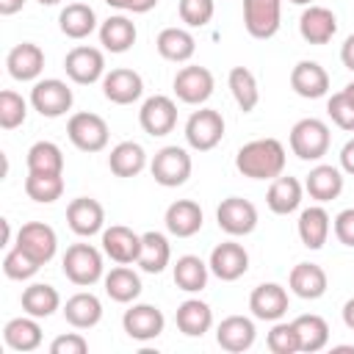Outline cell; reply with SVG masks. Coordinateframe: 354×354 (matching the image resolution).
Wrapping results in <instances>:
<instances>
[{
    "mask_svg": "<svg viewBox=\"0 0 354 354\" xmlns=\"http://www.w3.org/2000/svg\"><path fill=\"white\" fill-rule=\"evenodd\" d=\"M235 169L249 180H274L285 169V147L277 138H254L238 149Z\"/></svg>",
    "mask_w": 354,
    "mask_h": 354,
    "instance_id": "6da1fadb",
    "label": "cell"
},
{
    "mask_svg": "<svg viewBox=\"0 0 354 354\" xmlns=\"http://www.w3.org/2000/svg\"><path fill=\"white\" fill-rule=\"evenodd\" d=\"M290 149L296 158L301 160H321L329 149V127L326 122L321 119H299L293 127H290Z\"/></svg>",
    "mask_w": 354,
    "mask_h": 354,
    "instance_id": "7a4b0ae2",
    "label": "cell"
},
{
    "mask_svg": "<svg viewBox=\"0 0 354 354\" xmlns=\"http://www.w3.org/2000/svg\"><path fill=\"white\" fill-rule=\"evenodd\" d=\"M61 268L69 282L86 288L102 277V254L91 243H72L61 260Z\"/></svg>",
    "mask_w": 354,
    "mask_h": 354,
    "instance_id": "3957f363",
    "label": "cell"
},
{
    "mask_svg": "<svg viewBox=\"0 0 354 354\" xmlns=\"http://www.w3.org/2000/svg\"><path fill=\"white\" fill-rule=\"evenodd\" d=\"M66 136L80 152H100L108 147V124L91 111L72 113L66 122Z\"/></svg>",
    "mask_w": 354,
    "mask_h": 354,
    "instance_id": "277c9868",
    "label": "cell"
},
{
    "mask_svg": "<svg viewBox=\"0 0 354 354\" xmlns=\"http://www.w3.org/2000/svg\"><path fill=\"white\" fill-rule=\"evenodd\" d=\"M224 138V116L213 108H199L185 122V141L196 152L213 149Z\"/></svg>",
    "mask_w": 354,
    "mask_h": 354,
    "instance_id": "5b68a950",
    "label": "cell"
},
{
    "mask_svg": "<svg viewBox=\"0 0 354 354\" xmlns=\"http://www.w3.org/2000/svg\"><path fill=\"white\" fill-rule=\"evenodd\" d=\"M191 155L183 149V147H163L155 152L152 163H149V171L155 177V183H160L163 188H177L183 185L188 177H191Z\"/></svg>",
    "mask_w": 354,
    "mask_h": 354,
    "instance_id": "8992f818",
    "label": "cell"
},
{
    "mask_svg": "<svg viewBox=\"0 0 354 354\" xmlns=\"http://www.w3.org/2000/svg\"><path fill=\"white\" fill-rule=\"evenodd\" d=\"M75 97L72 88L58 80V77H47V80H36V86L30 88V105L33 111H39L47 119H58L72 108Z\"/></svg>",
    "mask_w": 354,
    "mask_h": 354,
    "instance_id": "52a82bcc",
    "label": "cell"
},
{
    "mask_svg": "<svg viewBox=\"0 0 354 354\" xmlns=\"http://www.w3.org/2000/svg\"><path fill=\"white\" fill-rule=\"evenodd\" d=\"M282 0H243V28L254 39H271L279 30Z\"/></svg>",
    "mask_w": 354,
    "mask_h": 354,
    "instance_id": "ba28073f",
    "label": "cell"
},
{
    "mask_svg": "<svg viewBox=\"0 0 354 354\" xmlns=\"http://www.w3.org/2000/svg\"><path fill=\"white\" fill-rule=\"evenodd\" d=\"M216 221L227 235H249L257 227V207L243 196H227L216 207Z\"/></svg>",
    "mask_w": 354,
    "mask_h": 354,
    "instance_id": "9c48e42d",
    "label": "cell"
},
{
    "mask_svg": "<svg viewBox=\"0 0 354 354\" xmlns=\"http://www.w3.org/2000/svg\"><path fill=\"white\" fill-rule=\"evenodd\" d=\"M64 69H66L69 80H75L80 86H88V83H97L100 77H105V58L97 47L80 44V47H72L66 53Z\"/></svg>",
    "mask_w": 354,
    "mask_h": 354,
    "instance_id": "30bf717a",
    "label": "cell"
},
{
    "mask_svg": "<svg viewBox=\"0 0 354 354\" xmlns=\"http://www.w3.org/2000/svg\"><path fill=\"white\" fill-rule=\"evenodd\" d=\"M174 94L185 105H202L213 94V72L207 66H183L174 75Z\"/></svg>",
    "mask_w": 354,
    "mask_h": 354,
    "instance_id": "8fae6325",
    "label": "cell"
},
{
    "mask_svg": "<svg viewBox=\"0 0 354 354\" xmlns=\"http://www.w3.org/2000/svg\"><path fill=\"white\" fill-rule=\"evenodd\" d=\"M17 246L44 266V263H50L55 257L58 238H55V230L50 224H44V221H28L17 232Z\"/></svg>",
    "mask_w": 354,
    "mask_h": 354,
    "instance_id": "7c38bea8",
    "label": "cell"
},
{
    "mask_svg": "<svg viewBox=\"0 0 354 354\" xmlns=\"http://www.w3.org/2000/svg\"><path fill=\"white\" fill-rule=\"evenodd\" d=\"M138 122L144 127V133L149 136H166L174 130L177 124V105L171 97L166 94H155L149 100H144L141 111H138Z\"/></svg>",
    "mask_w": 354,
    "mask_h": 354,
    "instance_id": "4fadbf2b",
    "label": "cell"
},
{
    "mask_svg": "<svg viewBox=\"0 0 354 354\" xmlns=\"http://www.w3.org/2000/svg\"><path fill=\"white\" fill-rule=\"evenodd\" d=\"M122 326H124L127 337L144 343V340H155L163 332L166 318H163V313L155 304H133L130 310H124Z\"/></svg>",
    "mask_w": 354,
    "mask_h": 354,
    "instance_id": "5bb4252c",
    "label": "cell"
},
{
    "mask_svg": "<svg viewBox=\"0 0 354 354\" xmlns=\"http://www.w3.org/2000/svg\"><path fill=\"white\" fill-rule=\"evenodd\" d=\"M207 266L221 282H235L249 268V252L235 241H224L210 252V263Z\"/></svg>",
    "mask_w": 354,
    "mask_h": 354,
    "instance_id": "9a60e30c",
    "label": "cell"
},
{
    "mask_svg": "<svg viewBox=\"0 0 354 354\" xmlns=\"http://www.w3.org/2000/svg\"><path fill=\"white\" fill-rule=\"evenodd\" d=\"M102 94L116 105H130L144 94V80L136 69H124V66L111 69L102 77Z\"/></svg>",
    "mask_w": 354,
    "mask_h": 354,
    "instance_id": "2e32d148",
    "label": "cell"
},
{
    "mask_svg": "<svg viewBox=\"0 0 354 354\" xmlns=\"http://www.w3.org/2000/svg\"><path fill=\"white\" fill-rule=\"evenodd\" d=\"M102 252L113 260V263H136L138 252H141V235L133 232L124 224H113L108 230H102Z\"/></svg>",
    "mask_w": 354,
    "mask_h": 354,
    "instance_id": "e0dca14e",
    "label": "cell"
},
{
    "mask_svg": "<svg viewBox=\"0 0 354 354\" xmlns=\"http://www.w3.org/2000/svg\"><path fill=\"white\" fill-rule=\"evenodd\" d=\"M249 310L260 321H279L288 313V290L277 282H263L252 290Z\"/></svg>",
    "mask_w": 354,
    "mask_h": 354,
    "instance_id": "ac0fdd59",
    "label": "cell"
},
{
    "mask_svg": "<svg viewBox=\"0 0 354 354\" xmlns=\"http://www.w3.org/2000/svg\"><path fill=\"white\" fill-rule=\"evenodd\" d=\"M66 221H69V227H72L75 235L88 238V235H97V232L102 230V224H105V210H102V205H100L97 199H91V196H77V199H72L69 207H66Z\"/></svg>",
    "mask_w": 354,
    "mask_h": 354,
    "instance_id": "d6986e66",
    "label": "cell"
},
{
    "mask_svg": "<svg viewBox=\"0 0 354 354\" xmlns=\"http://www.w3.org/2000/svg\"><path fill=\"white\" fill-rule=\"evenodd\" d=\"M290 88L304 100H318L329 91V75L318 61H299L290 69Z\"/></svg>",
    "mask_w": 354,
    "mask_h": 354,
    "instance_id": "ffe728a7",
    "label": "cell"
},
{
    "mask_svg": "<svg viewBox=\"0 0 354 354\" xmlns=\"http://www.w3.org/2000/svg\"><path fill=\"white\" fill-rule=\"evenodd\" d=\"M6 66H8V75L14 80H22V83L25 80H36L41 75V69H44V53H41L39 44L22 41V44H17V47L8 50Z\"/></svg>",
    "mask_w": 354,
    "mask_h": 354,
    "instance_id": "44dd1931",
    "label": "cell"
},
{
    "mask_svg": "<svg viewBox=\"0 0 354 354\" xmlns=\"http://www.w3.org/2000/svg\"><path fill=\"white\" fill-rule=\"evenodd\" d=\"M299 33L307 44H326L337 33V19L324 6H310L299 17Z\"/></svg>",
    "mask_w": 354,
    "mask_h": 354,
    "instance_id": "7402d4cb",
    "label": "cell"
},
{
    "mask_svg": "<svg viewBox=\"0 0 354 354\" xmlns=\"http://www.w3.org/2000/svg\"><path fill=\"white\" fill-rule=\"evenodd\" d=\"M202 207L194 202V199H177V202H171L169 207H166V216H163V221H166V230L171 232V235H177V238H191V235H196L199 230H202Z\"/></svg>",
    "mask_w": 354,
    "mask_h": 354,
    "instance_id": "603a6c76",
    "label": "cell"
},
{
    "mask_svg": "<svg viewBox=\"0 0 354 354\" xmlns=\"http://www.w3.org/2000/svg\"><path fill=\"white\" fill-rule=\"evenodd\" d=\"M254 335H257V332H254V324H252V318H246V315H227V318L218 324V329H216L218 346H221L224 351H232V354L252 348Z\"/></svg>",
    "mask_w": 354,
    "mask_h": 354,
    "instance_id": "cb8c5ba5",
    "label": "cell"
},
{
    "mask_svg": "<svg viewBox=\"0 0 354 354\" xmlns=\"http://www.w3.org/2000/svg\"><path fill=\"white\" fill-rule=\"evenodd\" d=\"M288 288L299 299H321L326 293V271L315 263H296L290 268Z\"/></svg>",
    "mask_w": 354,
    "mask_h": 354,
    "instance_id": "d4e9b609",
    "label": "cell"
},
{
    "mask_svg": "<svg viewBox=\"0 0 354 354\" xmlns=\"http://www.w3.org/2000/svg\"><path fill=\"white\" fill-rule=\"evenodd\" d=\"M304 188L307 194L315 199V202H332L340 196L343 191V171L337 166H329V163H321L315 169H310L307 180H304Z\"/></svg>",
    "mask_w": 354,
    "mask_h": 354,
    "instance_id": "484cf974",
    "label": "cell"
},
{
    "mask_svg": "<svg viewBox=\"0 0 354 354\" xmlns=\"http://www.w3.org/2000/svg\"><path fill=\"white\" fill-rule=\"evenodd\" d=\"M301 183L296 177H274L266 194V205L271 207V213L277 216H288L301 205Z\"/></svg>",
    "mask_w": 354,
    "mask_h": 354,
    "instance_id": "4316f807",
    "label": "cell"
},
{
    "mask_svg": "<svg viewBox=\"0 0 354 354\" xmlns=\"http://www.w3.org/2000/svg\"><path fill=\"white\" fill-rule=\"evenodd\" d=\"M64 318H66V324H72L75 329H91V326H97L100 324V318H102V304H100V299L94 296V293H75V296H69L66 299V304H64Z\"/></svg>",
    "mask_w": 354,
    "mask_h": 354,
    "instance_id": "83f0119b",
    "label": "cell"
},
{
    "mask_svg": "<svg viewBox=\"0 0 354 354\" xmlns=\"http://www.w3.org/2000/svg\"><path fill=\"white\" fill-rule=\"evenodd\" d=\"M329 230H332L329 213L321 205H310V207L301 210V216H299V238H301V243L307 249H321L326 243V238H329Z\"/></svg>",
    "mask_w": 354,
    "mask_h": 354,
    "instance_id": "f1b7e54d",
    "label": "cell"
},
{
    "mask_svg": "<svg viewBox=\"0 0 354 354\" xmlns=\"http://www.w3.org/2000/svg\"><path fill=\"white\" fill-rule=\"evenodd\" d=\"M169 260H171V246H169L166 235L163 232H155V230L144 232L141 235V252H138V260H136L141 266V271L160 274L169 266Z\"/></svg>",
    "mask_w": 354,
    "mask_h": 354,
    "instance_id": "f546056e",
    "label": "cell"
},
{
    "mask_svg": "<svg viewBox=\"0 0 354 354\" xmlns=\"http://www.w3.org/2000/svg\"><path fill=\"white\" fill-rule=\"evenodd\" d=\"M177 329L188 337H202L213 326V310L199 299H185L177 307Z\"/></svg>",
    "mask_w": 354,
    "mask_h": 354,
    "instance_id": "4dcf8cb0",
    "label": "cell"
},
{
    "mask_svg": "<svg viewBox=\"0 0 354 354\" xmlns=\"http://www.w3.org/2000/svg\"><path fill=\"white\" fill-rule=\"evenodd\" d=\"M58 28L64 36L69 39H86L94 33L97 28V14L91 6L86 3H69L61 14H58Z\"/></svg>",
    "mask_w": 354,
    "mask_h": 354,
    "instance_id": "1f68e13d",
    "label": "cell"
},
{
    "mask_svg": "<svg viewBox=\"0 0 354 354\" xmlns=\"http://www.w3.org/2000/svg\"><path fill=\"white\" fill-rule=\"evenodd\" d=\"M136 25L116 14V17H108L102 25H100V44L108 50V53H127L133 44H136Z\"/></svg>",
    "mask_w": 354,
    "mask_h": 354,
    "instance_id": "d6a6232c",
    "label": "cell"
},
{
    "mask_svg": "<svg viewBox=\"0 0 354 354\" xmlns=\"http://www.w3.org/2000/svg\"><path fill=\"white\" fill-rule=\"evenodd\" d=\"M155 47L166 61L174 64H183L196 53V41L185 28H163L155 39Z\"/></svg>",
    "mask_w": 354,
    "mask_h": 354,
    "instance_id": "836d02e7",
    "label": "cell"
},
{
    "mask_svg": "<svg viewBox=\"0 0 354 354\" xmlns=\"http://www.w3.org/2000/svg\"><path fill=\"white\" fill-rule=\"evenodd\" d=\"M3 340L8 348L14 351H36L41 346V326L36 324L33 315H22V318H11L3 329Z\"/></svg>",
    "mask_w": 354,
    "mask_h": 354,
    "instance_id": "e575fe53",
    "label": "cell"
},
{
    "mask_svg": "<svg viewBox=\"0 0 354 354\" xmlns=\"http://www.w3.org/2000/svg\"><path fill=\"white\" fill-rule=\"evenodd\" d=\"M108 166H111V171H113L116 177H136V174H141L144 166H147V152H144V147L136 144V141H122V144H116V147L111 149Z\"/></svg>",
    "mask_w": 354,
    "mask_h": 354,
    "instance_id": "d590c367",
    "label": "cell"
},
{
    "mask_svg": "<svg viewBox=\"0 0 354 354\" xmlns=\"http://www.w3.org/2000/svg\"><path fill=\"white\" fill-rule=\"evenodd\" d=\"M105 293L119 304H130L141 296V277L133 268L119 263L116 268H111L105 274Z\"/></svg>",
    "mask_w": 354,
    "mask_h": 354,
    "instance_id": "8d00e7d4",
    "label": "cell"
},
{
    "mask_svg": "<svg viewBox=\"0 0 354 354\" xmlns=\"http://www.w3.org/2000/svg\"><path fill=\"white\" fill-rule=\"evenodd\" d=\"M61 307V296L47 282H33L22 290V310L33 318H50Z\"/></svg>",
    "mask_w": 354,
    "mask_h": 354,
    "instance_id": "74e56055",
    "label": "cell"
},
{
    "mask_svg": "<svg viewBox=\"0 0 354 354\" xmlns=\"http://www.w3.org/2000/svg\"><path fill=\"white\" fill-rule=\"evenodd\" d=\"M207 271H210V266L202 257L183 254L174 263V285L185 293H199L207 285Z\"/></svg>",
    "mask_w": 354,
    "mask_h": 354,
    "instance_id": "f35d334b",
    "label": "cell"
},
{
    "mask_svg": "<svg viewBox=\"0 0 354 354\" xmlns=\"http://www.w3.org/2000/svg\"><path fill=\"white\" fill-rule=\"evenodd\" d=\"M227 86H230V91H232V97H235V102H238V108H241L243 113H249V111L257 108V102H260V88H257V77L252 75V69H246V66H232V69H230V77H227Z\"/></svg>",
    "mask_w": 354,
    "mask_h": 354,
    "instance_id": "ab89813d",
    "label": "cell"
},
{
    "mask_svg": "<svg viewBox=\"0 0 354 354\" xmlns=\"http://www.w3.org/2000/svg\"><path fill=\"white\" fill-rule=\"evenodd\" d=\"M293 329L299 335V351H321L326 343H329V324L321 318V315H299L293 321Z\"/></svg>",
    "mask_w": 354,
    "mask_h": 354,
    "instance_id": "60d3db41",
    "label": "cell"
},
{
    "mask_svg": "<svg viewBox=\"0 0 354 354\" xmlns=\"http://www.w3.org/2000/svg\"><path fill=\"white\" fill-rule=\"evenodd\" d=\"M28 171L36 174H64V152L53 141H36L28 149Z\"/></svg>",
    "mask_w": 354,
    "mask_h": 354,
    "instance_id": "b9f144b4",
    "label": "cell"
},
{
    "mask_svg": "<svg viewBox=\"0 0 354 354\" xmlns=\"http://www.w3.org/2000/svg\"><path fill=\"white\" fill-rule=\"evenodd\" d=\"M25 194L33 202H39V205H50V202L61 199V194H64V174H36V171H28Z\"/></svg>",
    "mask_w": 354,
    "mask_h": 354,
    "instance_id": "7bdbcfd3",
    "label": "cell"
},
{
    "mask_svg": "<svg viewBox=\"0 0 354 354\" xmlns=\"http://www.w3.org/2000/svg\"><path fill=\"white\" fill-rule=\"evenodd\" d=\"M25 116H28V102L11 88L0 91V127L14 130V127L25 124Z\"/></svg>",
    "mask_w": 354,
    "mask_h": 354,
    "instance_id": "ee69618b",
    "label": "cell"
},
{
    "mask_svg": "<svg viewBox=\"0 0 354 354\" xmlns=\"http://www.w3.org/2000/svg\"><path fill=\"white\" fill-rule=\"evenodd\" d=\"M41 268V263L39 260H33L28 252H22L19 246H14L11 252H6V257H3V271H6V277L8 279H30L36 271Z\"/></svg>",
    "mask_w": 354,
    "mask_h": 354,
    "instance_id": "f6af8a7d",
    "label": "cell"
},
{
    "mask_svg": "<svg viewBox=\"0 0 354 354\" xmlns=\"http://www.w3.org/2000/svg\"><path fill=\"white\" fill-rule=\"evenodd\" d=\"M177 11L188 28H205L216 14V3L213 0H180Z\"/></svg>",
    "mask_w": 354,
    "mask_h": 354,
    "instance_id": "bcb514c9",
    "label": "cell"
},
{
    "mask_svg": "<svg viewBox=\"0 0 354 354\" xmlns=\"http://www.w3.org/2000/svg\"><path fill=\"white\" fill-rule=\"evenodd\" d=\"M326 113H329V119H332L340 130L354 133V100H351L346 91H337V94L329 97Z\"/></svg>",
    "mask_w": 354,
    "mask_h": 354,
    "instance_id": "7dc6e473",
    "label": "cell"
},
{
    "mask_svg": "<svg viewBox=\"0 0 354 354\" xmlns=\"http://www.w3.org/2000/svg\"><path fill=\"white\" fill-rule=\"evenodd\" d=\"M266 343H268V348L274 354H296L299 351V335L293 329V321L290 324H274V329L268 332Z\"/></svg>",
    "mask_w": 354,
    "mask_h": 354,
    "instance_id": "c3c4849f",
    "label": "cell"
},
{
    "mask_svg": "<svg viewBox=\"0 0 354 354\" xmlns=\"http://www.w3.org/2000/svg\"><path fill=\"white\" fill-rule=\"evenodd\" d=\"M88 351V343L83 335L77 332H66V335H58L53 343H50V354H86Z\"/></svg>",
    "mask_w": 354,
    "mask_h": 354,
    "instance_id": "681fc988",
    "label": "cell"
},
{
    "mask_svg": "<svg viewBox=\"0 0 354 354\" xmlns=\"http://www.w3.org/2000/svg\"><path fill=\"white\" fill-rule=\"evenodd\" d=\"M335 238L343 243V246H351L354 249V207H346L335 216Z\"/></svg>",
    "mask_w": 354,
    "mask_h": 354,
    "instance_id": "f907efd6",
    "label": "cell"
},
{
    "mask_svg": "<svg viewBox=\"0 0 354 354\" xmlns=\"http://www.w3.org/2000/svg\"><path fill=\"white\" fill-rule=\"evenodd\" d=\"M340 166H343L346 174H354V138L343 144V149H340Z\"/></svg>",
    "mask_w": 354,
    "mask_h": 354,
    "instance_id": "816d5d0a",
    "label": "cell"
},
{
    "mask_svg": "<svg viewBox=\"0 0 354 354\" xmlns=\"http://www.w3.org/2000/svg\"><path fill=\"white\" fill-rule=\"evenodd\" d=\"M340 61H343V66H346V69H351V72H354V33L343 41V47H340Z\"/></svg>",
    "mask_w": 354,
    "mask_h": 354,
    "instance_id": "f5cc1de1",
    "label": "cell"
},
{
    "mask_svg": "<svg viewBox=\"0 0 354 354\" xmlns=\"http://www.w3.org/2000/svg\"><path fill=\"white\" fill-rule=\"evenodd\" d=\"M22 6H25V0H0V14H3V17H11V14H17Z\"/></svg>",
    "mask_w": 354,
    "mask_h": 354,
    "instance_id": "db71d44e",
    "label": "cell"
},
{
    "mask_svg": "<svg viewBox=\"0 0 354 354\" xmlns=\"http://www.w3.org/2000/svg\"><path fill=\"white\" fill-rule=\"evenodd\" d=\"M343 324L354 332V299H348V301L343 304Z\"/></svg>",
    "mask_w": 354,
    "mask_h": 354,
    "instance_id": "11a10c76",
    "label": "cell"
},
{
    "mask_svg": "<svg viewBox=\"0 0 354 354\" xmlns=\"http://www.w3.org/2000/svg\"><path fill=\"white\" fill-rule=\"evenodd\" d=\"M158 6V0H136L133 3V14H147V11H152Z\"/></svg>",
    "mask_w": 354,
    "mask_h": 354,
    "instance_id": "9f6ffc18",
    "label": "cell"
},
{
    "mask_svg": "<svg viewBox=\"0 0 354 354\" xmlns=\"http://www.w3.org/2000/svg\"><path fill=\"white\" fill-rule=\"evenodd\" d=\"M111 8H119V11H133V3L136 0H105Z\"/></svg>",
    "mask_w": 354,
    "mask_h": 354,
    "instance_id": "6f0895ef",
    "label": "cell"
},
{
    "mask_svg": "<svg viewBox=\"0 0 354 354\" xmlns=\"http://www.w3.org/2000/svg\"><path fill=\"white\" fill-rule=\"evenodd\" d=\"M343 91H346V94H348V97H351V100H354V80H351V83H348V86H346V88H343Z\"/></svg>",
    "mask_w": 354,
    "mask_h": 354,
    "instance_id": "680465c9",
    "label": "cell"
},
{
    "mask_svg": "<svg viewBox=\"0 0 354 354\" xmlns=\"http://www.w3.org/2000/svg\"><path fill=\"white\" fill-rule=\"evenodd\" d=\"M36 3H41V6H58L61 0H36Z\"/></svg>",
    "mask_w": 354,
    "mask_h": 354,
    "instance_id": "91938a15",
    "label": "cell"
},
{
    "mask_svg": "<svg viewBox=\"0 0 354 354\" xmlns=\"http://www.w3.org/2000/svg\"><path fill=\"white\" fill-rule=\"evenodd\" d=\"M290 3H296V6H313V0H290Z\"/></svg>",
    "mask_w": 354,
    "mask_h": 354,
    "instance_id": "94428289",
    "label": "cell"
}]
</instances>
